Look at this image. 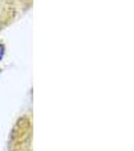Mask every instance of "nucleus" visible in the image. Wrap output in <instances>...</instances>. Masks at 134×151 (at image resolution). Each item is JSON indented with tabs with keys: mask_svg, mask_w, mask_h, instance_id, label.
I'll list each match as a JSON object with an SVG mask.
<instances>
[{
	"mask_svg": "<svg viewBox=\"0 0 134 151\" xmlns=\"http://www.w3.org/2000/svg\"><path fill=\"white\" fill-rule=\"evenodd\" d=\"M3 55H4V47L3 45H0V60H2Z\"/></svg>",
	"mask_w": 134,
	"mask_h": 151,
	"instance_id": "nucleus-1",
	"label": "nucleus"
}]
</instances>
